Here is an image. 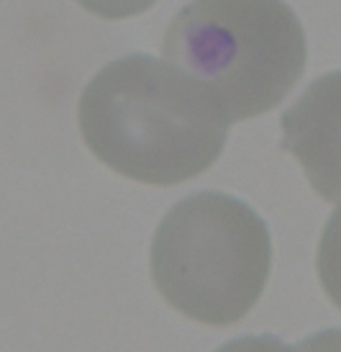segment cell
I'll return each mask as SVG.
<instances>
[{
  "mask_svg": "<svg viewBox=\"0 0 341 352\" xmlns=\"http://www.w3.org/2000/svg\"><path fill=\"white\" fill-rule=\"evenodd\" d=\"M78 121L103 165L162 188L211 170L231 129L200 85L152 54H126L97 69L78 100Z\"/></svg>",
  "mask_w": 341,
  "mask_h": 352,
  "instance_id": "cell-1",
  "label": "cell"
},
{
  "mask_svg": "<svg viewBox=\"0 0 341 352\" xmlns=\"http://www.w3.org/2000/svg\"><path fill=\"white\" fill-rule=\"evenodd\" d=\"M162 54L244 121L283 103L305 72L308 44L285 0H193L169 21Z\"/></svg>",
  "mask_w": 341,
  "mask_h": 352,
  "instance_id": "cell-2",
  "label": "cell"
},
{
  "mask_svg": "<svg viewBox=\"0 0 341 352\" xmlns=\"http://www.w3.org/2000/svg\"><path fill=\"white\" fill-rule=\"evenodd\" d=\"M149 270L175 311L208 327L242 322L272 270V236L252 206L218 190L177 201L152 239Z\"/></svg>",
  "mask_w": 341,
  "mask_h": 352,
  "instance_id": "cell-3",
  "label": "cell"
},
{
  "mask_svg": "<svg viewBox=\"0 0 341 352\" xmlns=\"http://www.w3.org/2000/svg\"><path fill=\"white\" fill-rule=\"evenodd\" d=\"M283 149L323 201H341V69L316 78L280 116Z\"/></svg>",
  "mask_w": 341,
  "mask_h": 352,
  "instance_id": "cell-4",
  "label": "cell"
},
{
  "mask_svg": "<svg viewBox=\"0 0 341 352\" xmlns=\"http://www.w3.org/2000/svg\"><path fill=\"white\" fill-rule=\"evenodd\" d=\"M316 270L326 296L331 298L336 309H341V206L323 226L318 254H316Z\"/></svg>",
  "mask_w": 341,
  "mask_h": 352,
  "instance_id": "cell-5",
  "label": "cell"
},
{
  "mask_svg": "<svg viewBox=\"0 0 341 352\" xmlns=\"http://www.w3.org/2000/svg\"><path fill=\"white\" fill-rule=\"evenodd\" d=\"M78 3L93 16L106 21H124L149 10L156 0H78Z\"/></svg>",
  "mask_w": 341,
  "mask_h": 352,
  "instance_id": "cell-6",
  "label": "cell"
}]
</instances>
